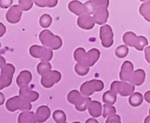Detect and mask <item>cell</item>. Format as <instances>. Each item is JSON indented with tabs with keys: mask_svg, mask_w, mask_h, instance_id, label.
Returning <instances> with one entry per match:
<instances>
[{
	"mask_svg": "<svg viewBox=\"0 0 150 123\" xmlns=\"http://www.w3.org/2000/svg\"><path fill=\"white\" fill-rule=\"evenodd\" d=\"M22 9L19 5H13L6 13V20L10 23H17L22 16Z\"/></svg>",
	"mask_w": 150,
	"mask_h": 123,
	"instance_id": "12",
	"label": "cell"
},
{
	"mask_svg": "<svg viewBox=\"0 0 150 123\" xmlns=\"http://www.w3.org/2000/svg\"><path fill=\"white\" fill-rule=\"evenodd\" d=\"M97 7H106L109 5V0H93Z\"/></svg>",
	"mask_w": 150,
	"mask_h": 123,
	"instance_id": "36",
	"label": "cell"
},
{
	"mask_svg": "<svg viewBox=\"0 0 150 123\" xmlns=\"http://www.w3.org/2000/svg\"><path fill=\"white\" fill-rule=\"evenodd\" d=\"M6 32V27L2 23L0 22V37L3 36Z\"/></svg>",
	"mask_w": 150,
	"mask_h": 123,
	"instance_id": "39",
	"label": "cell"
},
{
	"mask_svg": "<svg viewBox=\"0 0 150 123\" xmlns=\"http://www.w3.org/2000/svg\"><path fill=\"white\" fill-rule=\"evenodd\" d=\"M123 42L126 45L134 47L138 51H143L148 45V40L145 37L137 36L134 32H127L123 35Z\"/></svg>",
	"mask_w": 150,
	"mask_h": 123,
	"instance_id": "4",
	"label": "cell"
},
{
	"mask_svg": "<svg viewBox=\"0 0 150 123\" xmlns=\"http://www.w3.org/2000/svg\"><path fill=\"white\" fill-rule=\"evenodd\" d=\"M106 122L107 123H110V122L120 123L121 122V118H120V116L117 115V114H111V115L108 116V117L107 118Z\"/></svg>",
	"mask_w": 150,
	"mask_h": 123,
	"instance_id": "35",
	"label": "cell"
},
{
	"mask_svg": "<svg viewBox=\"0 0 150 123\" xmlns=\"http://www.w3.org/2000/svg\"><path fill=\"white\" fill-rule=\"evenodd\" d=\"M145 58H146V62L150 64V46L146 47L144 49Z\"/></svg>",
	"mask_w": 150,
	"mask_h": 123,
	"instance_id": "38",
	"label": "cell"
},
{
	"mask_svg": "<svg viewBox=\"0 0 150 123\" xmlns=\"http://www.w3.org/2000/svg\"><path fill=\"white\" fill-rule=\"evenodd\" d=\"M142 1H149V0H140Z\"/></svg>",
	"mask_w": 150,
	"mask_h": 123,
	"instance_id": "45",
	"label": "cell"
},
{
	"mask_svg": "<svg viewBox=\"0 0 150 123\" xmlns=\"http://www.w3.org/2000/svg\"><path fill=\"white\" fill-rule=\"evenodd\" d=\"M33 1L39 7H54L58 4V0H33Z\"/></svg>",
	"mask_w": 150,
	"mask_h": 123,
	"instance_id": "25",
	"label": "cell"
},
{
	"mask_svg": "<svg viewBox=\"0 0 150 123\" xmlns=\"http://www.w3.org/2000/svg\"><path fill=\"white\" fill-rule=\"evenodd\" d=\"M86 123H87V122H95V123H97V122H98V120H96V119H94V117H93V118L89 119L86 120Z\"/></svg>",
	"mask_w": 150,
	"mask_h": 123,
	"instance_id": "43",
	"label": "cell"
},
{
	"mask_svg": "<svg viewBox=\"0 0 150 123\" xmlns=\"http://www.w3.org/2000/svg\"><path fill=\"white\" fill-rule=\"evenodd\" d=\"M13 0H0V7L7 9L12 5Z\"/></svg>",
	"mask_w": 150,
	"mask_h": 123,
	"instance_id": "37",
	"label": "cell"
},
{
	"mask_svg": "<svg viewBox=\"0 0 150 123\" xmlns=\"http://www.w3.org/2000/svg\"><path fill=\"white\" fill-rule=\"evenodd\" d=\"M78 26L81 29L89 30L92 29L95 26V20L93 17L90 16V15H81L79 17L77 20Z\"/></svg>",
	"mask_w": 150,
	"mask_h": 123,
	"instance_id": "14",
	"label": "cell"
},
{
	"mask_svg": "<svg viewBox=\"0 0 150 123\" xmlns=\"http://www.w3.org/2000/svg\"><path fill=\"white\" fill-rule=\"evenodd\" d=\"M29 54L34 58L40 59L42 62H49L53 58V52L46 47L33 45L29 48Z\"/></svg>",
	"mask_w": 150,
	"mask_h": 123,
	"instance_id": "8",
	"label": "cell"
},
{
	"mask_svg": "<svg viewBox=\"0 0 150 123\" xmlns=\"http://www.w3.org/2000/svg\"><path fill=\"white\" fill-rule=\"evenodd\" d=\"M97 6L95 4L93 0H90L83 4V12L84 14L86 15H92L95 13L97 10Z\"/></svg>",
	"mask_w": 150,
	"mask_h": 123,
	"instance_id": "27",
	"label": "cell"
},
{
	"mask_svg": "<svg viewBox=\"0 0 150 123\" xmlns=\"http://www.w3.org/2000/svg\"><path fill=\"white\" fill-rule=\"evenodd\" d=\"M39 39L44 46L48 47L52 50L59 49L62 45L61 37L54 35L48 29H45L40 33Z\"/></svg>",
	"mask_w": 150,
	"mask_h": 123,
	"instance_id": "3",
	"label": "cell"
},
{
	"mask_svg": "<svg viewBox=\"0 0 150 123\" xmlns=\"http://www.w3.org/2000/svg\"><path fill=\"white\" fill-rule=\"evenodd\" d=\"M68 9L70 12L76 16H81L84 14L83 12V4L78 0H73L68 4Z\"/></svg>",
	"mask_w": 150,
	"mask_h": 123,
	"instance_id": "22",
	"label": "cell"
},
{
	"mask_svg": "<svg viewBox=\"0 0 150 123\" xmlns=\"http://www.w3.org/2000/svg\"><path fill=\"white\" fill-rule=\"evenodd\" d=\"M19 96L29 102H35L39 98V94L35 91L32 90L27 85L22 86L19 89Z\"/></svg>",
	"mask_w": 150,
	"mask_h": 123,
	"instance_id": "13",
	"label": "cell"
},
{
	"mask_svg": "<svg viewBox=\"0 0 150 123\" xmlns=\"http://www.w3.org/2000/svg\"><path fill=\"white\" fill-rule=\"evenodd\" d=\"M34 1L32 0H18L19 6L23 11H28L33 6Z\"/></svg>",
	"mask_w": 150,
	"mask_h": 123,
	"instance_id": "34",
	"label": "cell"
},
{
	"mask_svg": "<svg viewBox=\"0 0 150 123\" xmlns=\"http://www.w3.org/2000/svg\"><path fill=\"white\" fill-rule=\"evenodd\" d=\"M139 13L146 20L150 22V1H146L141 5Z\"/></svg>",
	"mask_w": 150,
	"mask_h": 123,
	"instance_id": "24",
	"label": "cell"
},
{
	"mask_svg": "<svg viewBox=\"0 0 150 123\" xmlns=\"http://www.w3.org/2000/svg\"><path fill=\"white\" fill-rule=\"evenodd\" d=\"M53 118L56 122L58 123L66 122V120H67L65 113L62 110H56L53 113Z\"/></svg>",
	"mask_w": 150,
	"mask_h": 123,
	"instance_id": "29",
	"label": "cell"
},
{
	"mask_svg": "<svg viewBox=\"0 0 150 123\" xmlns=\"http://www.w3.org/2000/svg\"><path fill=\"white\" fill-rule=\"evenodd\" d=\"M143 95L139 92H136L130 95L129 98V103L133 107H138L143 102Z\"/></svg>",
	"mask_w": 150,
	"mask_h": 123,
	"instance_id": "23",
	"label": "cell"
},
{
	"mask_svg": "<svg viewBox=\"0 0 150 123\" xmlns=\"http://www.w3.org/2000/svg\"><path fill=\"white\" fill-rule=\"evenodd\" d=\"M117 95L111 90L105 92L103 95V101L105 103L110 104V105H114L117 101Z\"/></svg>",
	"mask_w": 150,
	"mask_h": 123,
	"instance_id": "26",
	"label": "cell"
},
{
	"mask_svg": "<svg viewBox=\"0 0 150 123\" xmlns=\"http://www.w3.org/2000/svg\"><path fill=\"white\" fill-rule=\"evenodd\" d=\"M6 108L10 112H14L17 110L30 111L32 109V105L30 102L23 100L20 96H15L7 100Z\"/></svg>",
	"mask_w": 150,
	"mask_h": 123,
	"instance_id": "5",
	"label": "cell"
},
{
	"mask_svg": "<svg viewBox=\"0 0 150 123\" xmlns=\"http://www.w3.org/2000/svg\"><path fill=\"white\" fill-rule=\"evenodd\" d=\"M67 100L69 102L75 105L76 110L79 111H84L88 108L92 100L88 96L82 95L78 90H72L67 95Z\"/></svg>",
	"mask_w": 150,
	"mask_h": 123,
	"instance_id": "2",
	"label": "cell"
},
{
	"mask_svg": "<svg viewBox=\"0 0 150 123\" xmlns=\"http://www.w3.org/2000/svg\"><path fill=\"white\" fill-rule=\"evenodd\" d=\"M144 122H150V108H149V116H148L144 119Z\"/></svg>",
	"mask_w": 150,
	"mask_h": 123,
	"instance_id": "44",
	"label": "cell"
},
{
	"mask_svg": "<svg viewBox=\"0 0 150 123\" xmlns=\"http://www.w3.org/2000/svg\"><path fill=\"white\" fill-rule=\"evenodd\" d=\"M108 16L109 13L106 7H98L96 11L94 13L93 18L95 20V23L99 25H102L106 23Z\"/></svg>",
	"mask_w": 150,
	"mask_h": 123,
	"instance_id": "17",
	"label": "cell"
},
{
	"mask_svg": "<svg viewBox=\"0 0 150 123\" xmlns=\"http://www.w3.org/2000/svg\"><path fill=\"white\" fill-rule=\"evenodd\" d=\"M100 38L104 48H109L112 46L114 43V33L112 28L109 25L105 24L101 26L100 29Z\"/></svg>",
	"mask_w": 150,
	"mask_h": 123,
	"instance_id": "11",
	"label": "cell"
},
{
	"mask_svg": "<svg viewBox=\"0 0 150 123\" xmlns=\"http://www.w3.org/2000/svg\"><path fill=\"white\" fill-rule=\"evenodd\" d=\"M129 52V49L127 45H120L117 48L115 51V54L118 58L120 59H122L125 58V57H127V55L128 54Z\"/></svg>",
	"mask_w": 150,
	"mask_h": 123,
	"instance_id": "31",
	"label": "cell"
},
{
	"mask_svg": "<svg viewBox=\"0 0 150 123\" xmlns=\"http://www.w3.org/2000/svg\"><path fill=\"white\" fill-rule=\"evenodd\" d=\"M75 71L77 73L79 76H83L87 74L89 71V67L87 66H85L83 64H80V63H78L75 66Z\"/></svg>",
	"mask_w": 150,
	"mask_h": 123,
	"instance_id": "32",
	"label": "cell"
},
{
	"mask_svg": "<svg viewBox=\"0 0 150 123\" xmlns=\"http://www.w3.org/2000/svg\"><path fill=\"white\" fill-rule=\"evenodd\" d=\"M40 25L42 28H48L52 23V18L48 14H43L40 18Z\"/></svg>",
	"mask_w": 150,
	"mask_h": 123,
	"instance_id": "30",
	"label": "cell"
},
{
	"mask_svg": "<svg viewBox=\"0 0 150 123\" xmlns=\"http://www.w3.org/2000/svg\"><path fill=\"white\" fill-rule=\"evenodd\" d=\"M15 70L16 68L12 64H5L1 67L0 76V90L11 84Z\"/></svg>",
	"mask_w": 150,
	"mask_h": 123,
	"instance_id": "9",
	"label": "cell"
},
{
	"mask_svg": "<svg viewBox=\"0 0 150 123\" xmlns=\"http://www.w3.org/2000/svg\"><path fill=\"white\" fill-rule=\"evenodd\" d=\"M73 57L78 63L87 67H92L98 61L100 57V52L97 48H92L86 52L84 48H78L74 51Z\"/></svg>",
	"mask_w": 150,
	"mask_h": 123,
	"instance_id": "1",
	"label": "cell"
},
{
	"mask_svg": "<svg viewBox=\"0 0 150 123\" xmlns=\"http://www.w3.org/2000/svg\"><path fill=\"white\" fill-rule=\"evenodd\" d=\"M117 111H116V108L114 106H113L112 105H110V104L105 103V105H103V117L104 118L108 117L109 115L111 114H116Z\"/></svg>",
	"mask_w": 150,
	"mask_h": 123,
	"instance_id": "33",
	"label": "cell"
},
{
	"mask_svg": "<svg viewBox=\"0 0 150 123\" xmlns=\"http://www.w3.org/2000/svg\"><path fill=\"white\" fill-rule=\"evenodd\" d=\"M62 78V75L57 70H50L44 73L41 78V84L45 88H51L55 83H59Z\"/></svg>",
	"mask_w": 150,
	"mask_h": 123,
	"instance_id": "10",
	"label": "cell"
},
{
	"mask_svg": "<svg viewBox=\"0 0 150 123\" xmlns=\"http://www.w3.org/2000/svg\"><path fill=\"white\" fill-rule=\"evenodd\" d=\"M146 78V73L145 71L142 69H139L136 71H133L129 78L128 82H130L131 84L135 86H141L143 84Z\"/></svg>",
	"mask_w": 150,
	"mask_h": 123,
	"instance_id": "15",
	"label": "cell"
},
{
	"mask_svg": "<svg viewBox=\"0 0 150 123\" xmlns=\"http://www.w3.org/2000/svg\"><path fill=\"white\" fill-rule=\"evenodd\" d=\"M32 79V73L28 70H23L19 73L16 78V83L18 86L28 85L31 82Z\"/></svg>",
	"mask_w": 150,
	"mask_h": 123,
	"instance_id": "19",
	"label": "cell"
},
{
	"mask_svg": "<svg viewBox=\"0 0 150 123\" xmlns=\"http://www.w3.org/2000/svg\"><path fill=\"white\" fill-rule=\"evenodd\" d=\"M5 101V98H4V95H3V93L0 92V105H3Z\"/></svg>",
	"mask_w": 150,
	"mask_h": 123,
	"instance_id": "42",
	"label": "cell"
},
{
	"mask_svg": "<svg viewBox=\"0 0 150 123\" xmlns=\"http://www.w3.org/2000/svg\"><path fill=\"white\" fill-rule=\"evenodd\" d=\"M144 99L146 102L150 103V90L147 91V92L144 94Z\"/></svg>",
	"mask_w": 150,
	"mask_h": 123,
	"instance_id": "40",
	"label": "cell"
},
{
	"mask_svg": "<svg viewBox=\"0 0 150 123\" xmlns=\"http://www.w3.org/2000/svg\"><path fill=\"white\" fill-rule=\"evenodd\" d=\"M133 64L131 62L125 61L122 64L121 71L120 73V78L122 81H128L132 73L133 72Z\"/></svg>",
	"mask_w": 150,
	"mask_h": 123,
	"instance_id": "16",
	"label": "cell"
},
{
	"mask_svg": "<svg viewBox=\"0 0 150 123\" xmlns=\"http://www.w3.org/2000/svg\"><path fill=\"white\" fill-rule=\"evenodd\" d=\"M38 74L42 76L44 73L51 70V64L48 62H41L38 64L37 67Z\"/></svg>",
	"mask_w": 150,
	"mask_h": 123,
	"instance_id": "28",
	"label": "cell"
},
{
	"mask_svg": "<svg viewBox=\"0 0 150 123\" xmlns=\"http://www.w3.org/2000/svg\"><path fill=\"white\" fill-rule=\"evenodd\" d=\"M0 48H1V43H0Z\"/></svg>",
	"mask_w": 150,
	"mask_h": 123,
	"instance_id": "46",
	"label": "cell"
},
{
	"mask_svg": "<svg viewBox=\"0 0 150 123\" xmlns=\"http://www.w3.org/2000/svg\"><path fill=\"white\" fill-rule=\"evenodd\" d=\"M37 122H44L51 116V110L47 105H41L38 107L35 113Z\"/></svg>",
	"mask_w": 150,
	"mask_h": 123,
	"instance_id": "18",
	"label": "cell"
},
{
	"mask_svg": "<svg viewBox=\"0 0 150 123\" xmlns=\"http://www.w3.org/2000/svg\"><path fill=\"white\" fill-rule=\"evenodd\" d=\"M88 111H89V114L94 118L100 117L103 111L102 105L98 101H92L88 106Z\"/></svg>",
	"mask_w": 150,
	"mask_h": 123,
	"instance_id": "20",
	"label": "cell"
},
{
	"mask_svg": "<svg viewBox=\"0 0 150 123\" xmlns=\"http://www.w3.org/2000/svg\"><path fill=\"white\" fill-rule=\"evenodd\" d=\"M110 88V90L114 94H120L122 97H127L132 95L135 91V85L128 83L125 81H113Z\"/></svg>",
	"mask_w": 150,
	"mask_h": 123,
	"instance_id": "6",
	"label": "cell"
},
{
	"mask_svg": "<svg viewBox=\"0 0 150 123\" xmlns=\"http://www.w3.org/2000/svg\"><path fill=\"white\" fill-rule=\"evenodd\" d=\"M104 83L102 81L93 79L86 81L80 87L81 93L84 96H90L95 92H100L103 89Z\"/></svg>",
	"mask_w": 150,
	"mask_h": 123,
	"instance_id": "7",
	"label": "cell"
},
{
	"mask_svg": "<svg viewBox=\"0 0 150 123\" xmlns=\"http://www.w3.org/2000/svg\"><path fill=\"white\" fill-rule=\"evenodd\" d=\"M5 64H6L5 59H4L2 56L0 55V68H1V67H2Z\"/></svg>",
	"mask_w": 150,
	"mask_h": 123,
	"instance_id": "41",
	"label": "cell"
},
{
	"mask_svg": "<svg viewBox=\"0 0 150 123\" xmlns=\"http://www.w3.org/2000/svg\"><path fill=\"white\" fill-rule=\"evenodd\" d=\"M18 122L26 123V122H37L36 116L32 111H24L21 113L18 118Z\"/></svg>",
	"mask_w": 150,
	"mask_h": 123,
	"instance_id": "21",
	"label": "cell"
}]
</instances>
